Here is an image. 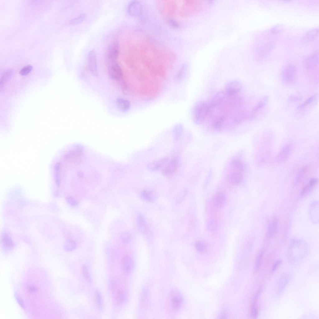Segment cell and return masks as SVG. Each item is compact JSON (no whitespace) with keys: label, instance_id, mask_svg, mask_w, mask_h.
<instances>
[{"label":"cell","instance_id":"obj_1","mask_svg":"<svg viewBox=\"0 0 319 319\" xmlns=\"http://www.w3.org/2000/svg\"><path fill=\"white\" fill-rule=\"evenodd\" d=\"M308 252V247L305 242L300 239H294L288 249V261L291 264L298 263L306 257Z\"/></svg>","mask_w":319,"mask_h":319},{"label":"cell","instance_id":"obj_2","mask_svg":"<svg viewBox=\"0 0 319 319\" xmlns=\"http://www.w3.org/2000/svg\"><path fill=\"white\" fill-rule=\"evenodd\" d=\"M210 109L208 103L203 101L196 102L192 110L193 120L196 124L199 125L205 120Z\"/></svg>","mask_w":319,"mask_h":319},{"label":"cell","instance_id":"obj_3","mask_svg":"<svg viewBox=\"0 0 319 319\" xmlns=\"http://www.w3.org/2000/svg\"><path fill=\"white\" fill-rule=\"evenodd\" d=\"M297 72V68L294 65L291 64L286 65L282 71V77L284 81L288 84L293 83L296 78Z\"/></svg>","mask_w":319,"mask_h":319},{"label":"cell","instance_id":"obj_4","mask_svg":"<svg viewBox=\"0 0 319 319\" xmlns=\"http://www.w3.org/2000/svg\"><path fill=\"white\" fill-rule=\"evenodd\" d=\"M119 50V43L117 40L114 41L109 45L106 54V58L109 63L117 61Z\"/></svg>","mask_w":319,"mask_h":319},{"label":"cell","instance_id":"obj_5","mask_svg":"<svg viewBox=\"0 0 319 319\" xmlns=\"http://www.w3.org/2000/svg\"><path fill=\"white\" fill-rule=\"evenodd\" d=\"M179 164V160L178 157H175L169 160L163 168V175L166 177L172 176L177 171Z\"/></svg>","mask_w":319,"mask_h":319},{"label":"cell","instance_id":"obj_6","mask_svg":"<svg viewBox=\"0 0 319 319\" xmlns=\"http://www.w3.org/2000/svg\"><path fill=\"white\" fill-rule=\"evenodd\" d=\"M87 66L89 72L95 76L98 75V70L97 58L95 52L93 50L90 51L87 55Z\"/></svg>","mask_w":319,"mask_h":319},{"label":"cell","instance_id":"obj_7","mask_svg":"<svg viewBox=\"0 0 319 319\" xmlns=\"http://www.w3.org/2000/svg\"><path fill=\"white\" fill-rule=\"evenodd\" d=\"M108 72L110 78L113 80H120L122 79V72L117 61L109 63Z\"/></svg>","mask_w":319,"mask_h":319},{"label":"cell","instance_id":"obj_8","mask_svg":"<svg viewBox=\"0 0 319 319\" xmlns=\"http://www.w3.org/2000/svg\"><path fill=\"white\" fill-rule=\"evenodd\" d=\"M242 88V85L240 81L233 80L229 82L226 84L225 93L229 96H233L240 92Z\"/></svg>","mask_w":319,"mask_h":319},{"label":"cell","instance_id":"obj_9","mask_svg":"<svg viewBox=\"0 0 319 319\" xmlns=\"http://www.w3.org/2000/svg\"><path fill=\"white\" fill-rule=\"evenodd\" d=\"M318 61L319 53L317 50L306 57L304 60V66L307 69H313L318 64Z\"/></svg>","mask_w":319,"mask_h":319},{"label":"cell","instance_id":"obj_10","mask_svg":"<svg viewBox=\"0 0 319 319\" xmlns=\"http://www.w3.org/2000/svg\"><path fill=\"white\" fill-rule=\"evenodd\" d=\"M293 149V146L291 144H287L284 146L277 155V162L282 163L286 161L291 155Z\"/></svg>","mask_w":319,"mask_h":319},{"label":"cell","instance_id":"obj_11","mask_svg":"<svg viewBox=\"0 0 319 319\" xmlns=\"http://www.w3.org/2000/svg\"><path fill=\"white\" fill-rule=\"evenodd\" d=\"M317 200H314L311 203L309 213L311 221L314 224L318 223L319 221V203Z\"/></svg>","mask_w":319,"mask_h":319},{"label":"cell","instance_id":"obj_12","mask_svg":"<svg viewBox=\"0 0 319 319\" xmlns=\"http://www.w3.org/2000/svg\"><path fill=\"white\" fill-rule=\"evenodd\" d=\"M171 301L173 308L178 310L181 306L183 298L181 293L175 289H173L171 292Z\"/></svg>","mask_w":319,"mask_h":319},{"label":"cell","instance_id":"obj_13","mask_svg":"<svg viewBox=\"0 0 319 319\" xmlns=\"http://www.w3.org/2000/svg\"><path fill=\"white\" fill-rule=\"evenodd\" d=\"M290 279V276L287 273L282 274L278 279L275 286L276 292L278 294L282 293L285 288Z\"/></svg>","mask_w":319,"mask_h":319},{"label":"cell","instance_id":"obj_14","mask_svg":"<svg viewBox=\"0 0 319 319\" xmlns=\"http://www.w3.org/2000/svg\"><path fill=\"white\" fill-rule=\"evenodd\" d=\"M275 45L274 41H269L261 45L259 48L257 55L259 58H263L266 57L274 49Z\"/></svg>","mask_w":319,"mask_h":319},{"label":"cell","instance_id":"obj_15","mask_svg":"<svg viewBox=\"0 0 319 319\" xmlns=\"http://www.w3.org/2000/svg\"><path fill=\"white\" fill-rule=\"evenodd\" d=\"M141 11L140 3L136 0H133L130 2L127 7V13L131 16L138 15L141 13Z\"/></svg>","mask_w":319,"mask_h":319},{"label":"cell","instance_id":"obj_16","mask_svg":"<svg viewBox=\"0 0 319 319\" xmlns=\"http://www.w3.org/2000/svg\"><path fill=\"white\" fill-rule=\"evenodd\" d=\"M169 160V159L167 157L161 158L148 163L147 165V168L152 171H157L163 168Z\"/></svg>","mask_w":319,"mask_h":319},{"label":"cell","instance_id":"obj_17","mask_svg":"<svg viewBox=\"0 0 319 319\" xmlns=\"http://www.w3.org/2000/svg\"><path fill=\"white\" fill-rule=\"evenodd\" d=\"M225 97L226 93L223 91H219L216 93L211 98L208 104L210 109L219 105Z\"/></svg>","mask_w":319,"mask_h":319},{"label":"cell","instance_id":"obj_18","mask_svg":"<svg viewBox=\"0 0 319 319\" xmlns=\"http://www.w3.org/2000/svg\"><path fill=\"white\" fill-rule=\"evenodd\" d=\"M121 264L123 269L127 273H131L134 269V261L129 255L125 256L122 258Z\"/></svg>","mask_w":319,"mask_h":319},{"label":"cell","instance_id":"obj_19","mask_svg":"<svg viewBox=\"0 0 319 319\" xmlns=\"http://www.w3.org/2000/svg\"><path fill=\"white\" fill-rule=\"evenodd\" d=\"M278 223L276 219H274L269 223L266 236V239L269 240L274 236L278 230Z\"/></svg>","mask_w":319,"mask_h":319},{"label":"cell","instance_id":"obj_20","mask_svg":"<svg viewBox=\"0 0 319 319\" xmlns=\"http://www.w3.org/2000/svg\"><path fill=\"white\" fill-rule=\"evenodd\" d=\"M157 197V193L151 189H145L141 192L140 194L141 198L149 202L155 201Z\"/></svg>","mask_w":319,"mask_h":319},{"label":"cell","instance_id":"obj_21","mask_svg":"<svg viewBox=\"0 0 319 319\" xmlns=\"http://www.w3.org/2000/svg\"><path fill=\"white\" fill-rule=\"evenodd\" d=\"M319 28H315L310 30L306 33L302 37L304 43H308L313 40L318 36Z\"/></svg>","mask_w":319,"mask_h":319},{"label":"cell","instance_id":"obj_22","mask_svg":"<svg viewBox=\"0 0 319 319\" xmlns=\"http://www.w3.org/2000/svg\"><path fill=\"white\" fill-rule=\"evenodd\" d=\"M1 243L6 249L11 250L14 247V243L11 237L6 233H2L1 236Z\"/></svg>","mask_w":319,"mask_h":319},{"label":"cell","instance_id":"obj_23","mask_svg":"<svg viewBox=\"0 0 319 319\" xmlns=\"http://www.w3.org/2000/svg\"><path fill=\"white\" fill-rule=\"evenodd\" d=\"M117 104L119 109L123 112H127L131 107L130 102L128 100L125 98H118L117 100Z\"/></svg>","mask_w":319,"mask_h":319},{"label":"cell","instance_id":"obj_24","mask_svg":"<svg viewBox=\"0 0 319 319\" xmlns=\"http://www.w3.org/2000/svg\"><path fill=\"white\" fill-rule=\"evenodd\" d=\"M226 198L225 194L220 192L217 194L214 199V203L216 207L220 208L224 206L226 203Z\"/></svg>","mask_w":319,"mask_h":319},{"label":"cell","instance_id":"obj_25","mask_svg":"<svg viewBox=\"0 0 319 319\" xmlns=\"http://www.w3.org/2000/svg\"><path fill=\"white\" fill-rule=\"evenodd\" d=\"M230 167L233 169L241 172L245 171L246 168L245 164L237 159H234L231 162Z\"/></svg>","mask_w":319,"mask_h":319},{"label":"cell","instance_id":"obj_26","mask_svg":"<svg viewBox=\"0 0 319 319\" xmlns=\"http://www.w3.org/2000/svg\"><path fill=\"white\" fill-rule=\"evenodd\" d=\"M137 222L139 231L142 233H145L148 231V228L144 216L139 214L137 217Z\"/></svg>","mask_w":319,"mask_h":319},{"label":"cell","instance_id":"obj_27","mask_svg":"<svg viewBox=\"0 0 319 319\" xmlns=\"http://www.w3.org/2000/svg\"><path fill=\"white\" fill-rule=\"evenodd\" d=\"M269 99V96L266 95L264 97L259 101L254 108L252 110V114L251 116V118H253L254 117L256 113L259 110L261 109L266 105L268 102Z\"/></svg>","mask_w":319,"mask_h":319},{"label":"cell","instance_id":"obj_28","mask_svg":"<svg viewBox=\"0 0 319 319\" xmlns=\"http://www.w3.org/2000/svg\"><path fill=\"white\" fill-rule=\"evenodd\" d=\"M243 178L242 174L240 172H235L230 175L229 181L232 184L237 185L242 182Z\"/></svg>","mask_w":319,"mask_h":319},{"label":"cell","instance_id":"obj_29","mask_svg":"<svg viewBox=\"0 0 319 319\" xmlns=\"http://www.w3.org/2000/svg\"><path fill=\"white\" fill-rule=\"evenodd\" d=\"M188 69V65L184 63L182 64L179 70L175 75L174 79L177 81H180L183 79L186 75Z\"/></svg>","mask_w":319,"mask_h":319},{"label":"cell","instance_id":"obj_30","mask_svg":"<svg viewBox=\"0 0 319 319\" xmlns=\"http://www.w3.org/2000/svg\"><path fill=\"white\" fill-rule=\"evenodd\" d=\"M183 131V127L181 123L175 125L173 128V137L175 140H177L181 136Z\"/></svg>","mask_w":319,"mask_h":319},{"label":"cell","instance_id":"obj_31","mask_svg":"<svg viewBox=\"0 0 319 319\" xmlns=\"http://www.w3.org/2000/svg\"><path fill=\"white\" fill-rule=\"evenodd\" d=\"M315 185L309 181L302 189L300 193V196L301 197H304L307 195L311 192Z\"/></svg>","mask_w":319,"mask_h":319},{"label":"cell","instance_id":"obj_32","mask_svg":"<svg viewBox=\"0 0 319 319\" xmlns=\"http://www.w3.org/2000/svg\"><path fill=\"white\" fill-rule=\"evenodd\" d=\"M264 251L265 250L264 249H262L260 251L256 259L254 268L255 271H257L259 269L261 265Z\"/></svg>","mask_w":319,"mask_h":319},{"label":"cell","instance_id":"obj_33","mask_svg":"<svg viewBox=\"0 0 319 319\" xmlns=\"http://www.w3.org/2000/svg\"><path fill=\"white\" fill-rule=\"evenodd\" d=\"M117 302L119 303H122L127 301V297L126 295L122 291H118L116 296Z\"/></svg>","mask_w":319,"mask_h":319},{"label":"cell","instance_id":"obj_34","mask_svg":"<svg viewBox=\"0 0 319 319\" xmlns=\"http://www.w3.org/2000/svg\"><path fill=\"white\" fill-rule=\"evenodd\" d=\"M76 245V243L74 241L69 240L65 242L64 245V248L67 251H70L75 249Z\"/></svg>","mask_w":319,"mask_h":319},{"label":"cell","instance_id":"obj_35","mask_svg":"<svg viewBox=\"0 0 319 319\" xmlns=\"http://www.w3.org/2000/svg\"><path fill=\"white\" fill-rule=\"evenodd\" d=\"M257 299V298H254L251 308V315L254 318H256L258 317V311L256 304Z\"/></svg>","mask_w":319,"mask_h":319},{"label":"cell","instance_id":"obj_36","mask_svg":"<svg viewBox=\"0 0 319 319\" xmlns=\"http://www.w3.org/2000/svg\"><path fill=\"white\" fill-rule=\"evenodd\" d=\"M96 302L97 307L99 310L102 309L103 307L102 298V294L98 289L96 291Z\"/></svg>","mask_w":319,"mask_h":319},{"label":"cell","instance_id":"obj_37","mask_svg":"<svg viewBox=\"0 0 319 319\" xmlns=\"http://www.w3.org/2000/svg\"><path fill=\"white\" fill-rule=\"evenodd\" d=\"M85 14L83 13L81 14L77 17L71 19L70 23L73 25H78L81 23L84 20L85 18Z\"/></svg>","mask_w":319,"mask_h":319},{"label":"cell","instance_id":"obj_38","mask_svg":"<svg viewBox=\"0 0 319 319\" xmlns=\"http://www.w3.org/2000/svg\"><path fill=\"white\" fill-rule=\"evenodd\" d=\"M308 170V167L305 166L302 168L298 173L296 177V183H298L302 179Z\"/></svg>","mask_w":319,"mask_h":319},{"label":"cell","instance_id":"obj_39","mask_svg":"<svg viewBox=\"0 0 319 319\" xmlns=\"http://www.w3.org/2000/svg\"><path fill=\"white\" fill-rule=\"evenodd\" d=\"M284 28V26L282 24H277L270 30L269 31L273 34H277L281 32Z\"/></svg>","mask_w":319,"mask_h":319},{"label":"cell","instance_id":"obj_40","mask_svg":"<svg viewBox=\"0 0 319 319\" xmlns=\"http://www.w3.org/2000/svg\"><path fill=\"white\" fill-rule=\"evenodd\" d=\"M316 97V95L315 94H314L311 96L310 97L305 100V101L302 102L301 104L298 105L297 107V108H302L308 106L315 99Z\"/></svg>","mask_w":319,"mask_h":319},{"label":"cell","instance_id":"obj_41","mask_svg":"<svg viewBox=\"0 0 319 319\" xmlns=\"http://www.w3.org/2000/svg\"><path fill=\"white\" fill-rule=\"evenodd\" d=\"M218 226L217 221L215 219L211 220L207 225V228L210 231H216Z\"/></svg>","mask_w":319,"mask_h":319},{"label":"cell","instance_id":"obj_42","mask_svg":"<svg viewBox=\"0 0 319 319\" xmlns=\"http://www.w3.org/2000/svg\"><path fill=\"white\" fill-rule=\"evenodd\" d=\"M224 119L222 117H220L215 119L213 123V127L215 130L220 129L222 126Z\"/></svg>","mask_w":319,"mask_h":319},{"label":"cell","instance_id":"obj_43","mask_svg":"<svg viewBox=\"0 0 319 319\" xmlns=\"http://www.w3.org/2000/svg\"><path fill=\"white\" fill-rule=\"evenodd\" d=\"M82 272L86 280L89 283L92 282V279L87 267L83 265L82 268Z\"/></svg>","mask_w":319,"mask_h":319},{"label":"cell","instance_id":"obj_44","mask_svg":"<svg viewBox=\"0 0 319 319\" xmlns=\"http://www.w3.org/2000/svg\"><path fill=\"white\" fill-rule=\"evenodd\" d=\"M32 68V66L31 65H26L21 69L20 74L23 76L26 75L30 72Z\"/></svg>","mask_w":319,"mask_h":319},{"label":"cell","instance_id":"obj_45","mask_svg":"<svg viewBox=\"0 0 319 319\" xmlns=\"http://www.w3.org/2000/svg\"><path fill=\"white\" fill-rule=\"evenodd\" d=\"M195 246L196 250L199 252H203L205 249L204 244L201 241H197L195 244Z\"/></svg>","mask_w":319,"mask_h":319},{"label":"cell","instance_id":"obj_46","mask_svg":"<svg viewBox=\"0 0 319 319\" xmlns=\"http://www.w3.org/2000/svg\"><path fill=\"white\" fill-rule=\"evenodd\" d=\"M121 241L124 243H127L130 241V236L127 232H124L122 233L121 235Z\"/></svg>","mask_w":319,"mask_h":319},{"label":"cell","instance_id":"obj_47","mask_svg":"<svg viewBox=\"0 0 319 319\" xmlns=\"http://www.w3.org/2000/svg\"><path fill=\"white\" fill-rule=\"evenodd\" d=\"M66 200L68 203L72 206L77 205L79 202L75 199L72 197L69 196L67 198Z\"/></svg>","mask_w":319,"mask_h":319},{"label":"cell","instance_id":"obj_48","mask_svg":"<svg viewBox=\"0 0 319 319\" xmlns=\"http://www.w3.org/2000/svg\"><path fill=\"white\" fill-rule=\"evenodd\" d=\"M16 299L22 308L25 309V306L23 301L21 298L17 293H15Z\"/></svg>","mask_w":319,"mask_h":319},{"label":"cell","instance_id":"obj_49","mask_svg":"<svg viewBox=\"0 0 319 319\" xmlns=\"http://www.w3.org/2000/svg\"><path fill=\"white\" fill-rule=\"evenodd\" d=\"M168 22L169 25L173 27L177 28L179 27V23L173 19H169L168 20Z\"/></svg>","mask_w":319,"mask_h":319},{"label":"cell","instance_id":"obj_50","mask_svg":"<svg viewBox=\"0 0 319 319\" xmlns=\"http://www.w3.org/2000/svg\"><path fill=\"white\" fill-rule=\"evenodd\" d=\"M288 99L290 101L295 102L301 101L302 100V98L298 96L291 94L289 96Z\"/></svg>","mask_w":319,"mask_h":319},{"label":"cell","instance_id":"obj_51","mask_svg":"<svg viewBox=\"0 0 319 319\" xmlns=\"http://www.w3.org/2000/svg\"><path fill=\"white\" fill-rule=\"evenodd\" d=\"M282 262V261L281 259H279L276 261L273 265L272 269V271L274 272L276 271Z\"/></svg>","mask_w":319,"mask_h":319},{"label":"cell","instance_id":"obj_52","mask_svg":"<svg viewBox=\"0 0 319 319\" xmlns=\"http://www.w3.org/2000/svg\"><path fill=\"white\" fill-rule=\"evenodd\" d=\"M29 290L30 292H35L37 291L38 289L37 287L35 286H31L29 287Z\"/></svg>","mask_w":319,"mask_h":319},{"label":"cell","instance_id":"obj_53","mask_svg":"<svg viewBox=\"0 0 319 319\" xmlns=\"http://www.w3.org/2000/svg\"><path fill=\"white\" fill-rule=\"evenodd\" d=\"M282 1H283V2H288L290 1V0H283Z\"/></svg>","mask_w":319,"mask_h":319}]
</instances>
